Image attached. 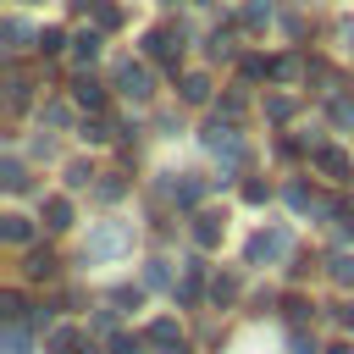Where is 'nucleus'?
Here are the masks:
<instances>
[{
  "label": "nucleus",
  "instance_id": "obj_1",
  "mask_svg": "<svg viewBox=\"0 0 354 354\" xmlns=\"http://www.w3.org/2000/svg\"><path fill=\"white\" fill-rule=\"evenodd\" d=\"M127 243H133V227H127V221H105L100 232H88L83 254H88V260H111V254H122Z\"/></svg>",
  "mask_w": 354,
  "mask_h": 354
},
{
  "label": "nucleus",
  "instance_id": "obj_2",
  "mask_svg": "<svg viewBox=\"0 0 354 354\" xmlns=\"http://www.w3.org/2000/svg\"><path fill=\"white\" fill-rule=\"evenodd\" d=\"M288 254H293V232H288V227L254 232V238H249V249H243V260H249V266H260V260H288Z\"/></svg>",
  "mask_w": 354,
  "mask_h": 354
},
{
  "label": "nucleus",
  "instance_id": "obj_3",
  "mask_svg": "<svg viewBox=\"0 0 354 354\" xmlns=\"http://www.w3.org/2000/svg\"><path fill=\"white\" fill-rule=\"evenodd\" d=\"M144 55H149V61H166V66L177 72V55H183V33H177V28H155V33H144Z\"/></svg>",
  "mask_w": 354,
  "mask_h": 354
},
{
  "label": "nucleus",
  "instance_id": "obj_4",
  "mask_svg": "<svg viewBox=\"0 0 354 354\" xmlns=\"http://www.w3.org/2000/svg\"><path fill=\"white\" fill-rule=\"evenodd\" d=\"M144 343H155L160 354H188V343H183V332H177V321H171V315L149 321V326H144Z\"/></svg>",
  "mask_w": 354,
  "mask_h": 354
},
{
  "label": "nucleus",
  "instance_id": "obj_5",
  "mask_svg": "<svg viewBox=\"0 0 354 354\" xmlns=\"http://www.w3.org/2000/svg\"><path fill=\"white\" fill-rule=\"evenodd\" d=\"M221 232H227V216H216V210H199V216H194V243H199V249H216Z\"/></svg>",
  "mask_w": 354,
  "mask_h": 354
},
{
  "label": "nucleus",
  "instance_id": "obj_6",
  "mask_svg": "<svg viewBox=\"0 0 354 354\" xmlns=\"http://www.w3.org/2000/svg\"><path fill=\"white\" fill-rule=\"evenodd\" d=\"M50 354H88V337L77 332V326H50V343H44Z\"/></svg>",
  "mask_w": 354,
  "mask_h": 354
},
{
  "label": "nucleus",
  "instance_id": "obj_7",
  "mask_svg": "<svg viewBox=\"0 0 354 354\" xmlns=\"http://www.w3.org/2000/svg\"><path fill=\"white\" fill-rule=\"evenodd\" d=\"M55 271H61V260H55L50 249H33V254L22 260V277H28V282H50Z\"/></svg>",
  "mask_w": 354,
  "mask_h": 354
},
{
  "label": "nucleus",
  "instance_id": "obj_8",
  "mask_svg": "<svg viewBox=\"0 0 354 354\" xmlns=\"http://www.w3.org/2000/svg\"><path fill=\"white\" fill-rule=\"evenodd\" d=\"M116 88H122V94H133V100H149V72L127 61V66L116 72Z\"/></svg>",
  "mask_w": 354,
  "mask_h": 354
},
{
  "label": "nucleus",
  "instance_id": "obj_9",
  "mask_svg": "<svg viewBox=\"0 0 354 354\" xmlns=\"http://www.w3.org/2000/svg\"><path fill=\"white\" fill-rule=\"evenodd\" d=\"M315 171H326V177H337V183H343V177L354 171V160H348L343 149H332V144H326V149H315Z\"/></svg>",
  "mask_w": 354,
  "mask_h": 354
},
{
  "label": "nucleus",
  "instance_id": "obj_10",
  "mask_svg": "<svg viewBox=\"0 0 354 354\" xmlns=\"http://www.w3.org/2000/svg\"><path fill=\"white\" fill-rule=\"evenodd\" d=\"M44 227H50V232H66V227H72V199L50 194V199H44Z\"/></svg>",
  "mask_w": 354,
  "mask_h": 354
},
{
  "label": "nucleus",
  "instance_id": "obj_11",
  "mask_svg": "<svg viewBox=\"0 0 354 354\" xmlns=\"http://www.w3.org/2000/svg\"><path fill=\"white\" fill-rule=\"evenodd\" d=\"M0 238H6L11 249L33 243V221H28V216H0Z\"/></svg>",
  "mask_w": 354,
  "mask_h": 354
},
{
  "label": "nucleus",
  "instance_id": "obj_12",
  "mask_svg": "<svg viewBox=\"0 0 354 354\" xmlns=\"http://www.w3.org/2000/svg\"><path fill=\"white\" fill-rule=\"evenodd\" d=\"M177 88H183V105H205V100H210V77H205V72H183Z\"/></svg>",
  "mask_w": 354,
  "mask_h": 354
},
{
  "label": "nucleus",
  "instance_id": "obj_13",
  "mask_svg": "<svg viewBox=\"0 0 354 354\" xmlns=\"http://www.w3.org/2000/svg\"><path fill=\"white\" fill-rule=\"evenodd\" d=\"M72 100H77L83 111H100V105H105V88H100L94 77H77V83H72Z\"/></svg>",
  "mask_w": 354,
  "mask_h": 354
},
{
  "label": "nucleus",
  "instance_id": "obj_14",
  "mask_svg": "<svg viewBox=\"0 0 354 354\" xmlns=\"http://www.w3.org/2000/svg\"><path fill=\"white\" fill-rule=\"evenodd\" d=\"M100 44H105V39H100V28H88V33H77V39H72V61H83V66H88V61L100 55Z\"/></svg>",
  "mask_w": 354,
  "mask_h": 354
},
{
  "label": "nucleus",
  "instance_id": "obj_15",
  "mask_svg": "<svg viewBox=\"0 0 354 354\" xmlns=\"http://www.w3.org/2000/svg\"><path fill=\"white\" fill-rule=\"evenodd\" d=\"M238 22H243V28H249V33H260V28H266V22H271V6H266V0H249V6H243V17H238Z\"/></svg>",
  "mask_w": 354,
  "mask_h": 354
},
{
  "label": "nucleus",
  "instance_id": "obj_16",
  "mask_svg": "<svg viewBox=\"0 0 354 354\" xmlns=\"http://www.w3.org/2000/svg\"><path fill=\"white\" fill-rule=\"evenodd\" d=\"M232 299H238V277L227 271V277H216V282H210V304H232Z\"/></svg>",
  "mask_w": 354,
  "mask_h": 354
},
{
  "label": "nucleus",
  "instance_id": "obj_17",
  "mask_svg": "<svg viewBox=\"0 0 354 354\" xmlns=\"http://www.w3.org/2000/svg\"><path fill=\"white\" fill-rule=\"evenodd\" d=\"M94 22H100V33L122 28V6H116V0H100V6H94Z\"/></svg>",
  "mask_w": 354,
  "mask_h": 354
},
{
  "label": "nucleus",
  "instance_id": "obj_18",
  "mask_svg": "<svg viewBox=\"0 0 354 354\" xmlns=\"http://www.w3.org/2000/svg\"><path fill=\"white\" fill-rule=\"evenodd\" d=\"M326 266H332V282L337 288H354V254H332Z\"/></svg>",
  "mask_w": 354,
  "mask_h": 354
},
{
  "label": "nucleus",
  "instance_id": "obj_19",
  "mask_svg": "<svg viewBox=\"0 0 354 354\" xmlns=\"http://www.w3.org/2000/svg\"><path fill=\"white\" fill-rule=\"evenodd\" d=\"M0 183H6L11 194H22V188H28V171H22V160H6V166H0Z\"/></svg>",
  "mask_w": 354,
  "mask_h": 354
},
{
  "label": "nucleus",
  "instance_id": "obj_20",
  "mask_svg": "<svg viewBox=\"0 0 354 354\" xmlns=\"http://www.w3.org/2000/svg\"><path fill=\"white\" fill-rule=\"evenodd\" d=\"M22 310H28V299H22V293H0V315H6V326H17V321H22Z\"/></svg>",
  "mask_w": 354,
  "mask_h": 354
},
{
  "label": "nucleus",
  "instance_id": "obj_21",
  "mask_svg": "<svg viewBox=\"0 0 354 354\" xmlns=\"http://www.w3.org/2000/svg\"><path fill=\"white\" fill-rule=\"evenodd\" d=\"M61 50H66V33L61 28H44L39 33V55H61Z\"/></svg>",
  "mask_w": 354,
  "mask_h": 354
},
{
  "label": "nucleus",
  "instance_id": "obj_22",
  "mask_svg": "<svg viewBox=\"0 0 354 354\" xmlns=\"http://www.w3.org/2000/svg\"><path fill=\"white\" fill-rule=\"evenodd\" d=\"M266 116H271V122H288V116H293V100H288V94H271V100H266Z\"/></svg>",
  "mask_w": 354,
  "mask_h": 354
},
{
  "label": "nucleus",
  "instance_id": "obj_23",
  "mask_svg": "<svg viewBox=\"0 0 354 354\" xmlns=\"http://www.w3.org/2000/svg\"><path fill=\"white\" fill-rule=\"evenodd\" d=\"M205 144H210V149H227V144H232V127H227V122H210V127H205Z\"/></svg>",
  "mask_w": 354,
  "mask_h": 354
},
{
  "label": "nucleus",
  "instance_id": "obj_24",
  "mask_svg": "<svg viewBox=\"0 0 354 354\" xmlns=\"http://www.w3.org/2000/svg\"><path fill=\"white\" fill-rule=\"evenodd\" d=\"M66 183H72V188H88V183H94V166H88V160H72V166H66Z\"/></svg>",
  "mask_w": 354,
  "mask_h": 354
},
{
  "label": "nucleus",
  "instance_id": "obj_25",
  "mask_svg": "<svg viewBox=\"0 0 354 354\" xmlns=\"http://www.w3.org/2000/svg\"><path fill=\"white\" fill-rule=\"evenodd\" d=\"M111 354H144V337H133V332H116V337H111Z\"/></svg>",
  "mask_w": 354,
  "mask_h": 354
},
{
  "label": "nucleus",
  "instance_id": "obj_26",
  "mask_svg": "<svg viewBox=\"0 0 354 354\" xmlns=\"http://www.w3.org/2000/svg\"><path fill=\"white\" fill-rule=\"evenodd\" d=\"M243 199H249V205H266V199H271V183L249 177V183H243Z\"/></svg>",
  "mask_w": 354,
  "mask_h": 354
},
{
  "label": "nucleus",
  "instance_id": "obj_27",
  "mask_svg": "<svg viewBox=\"0 0 354 354\" xmlns=\"http://www.w3.org/2000/svg\"><path fill=\"white\" fill-rule=\"evenodd\" d=\"M111 304H122V310H138V304H144V288H116V293H111Z\"/></svg>",
  "mask_w": 354,
  "mask_h": 354
},
{
  "label": "nucleus",
  "instance_id": "obj_28",
  "mask_svg": "<svg viewBox=\"0 0 354 354\" xmlns=\"http://www.w3.org/2000/svg\"><path fill=\"white\" fill-rule=\"evenodd\" d=\"M310 310H315L310 299H299V293L288 299V321H293V326H304V321H310Z\"/></svg>",
  "mask_w": 354,
  "mask_h": 354
},
{
  "label": "nucleus",
  "instance_id": "obj_29",
  "mask_svg": "<svg viewBox=\"0 0 354 354\" xmlns=\"http://www.w3.org/2000/svg\"><path fill=\"white\" fill-rule=\"evenodd\" d=\"M127 194V183L116 177V171H105V183H100V199H122Z\"/></svg>",
  "mask_w": 354,
  "mask_h": 354
},
{
  "label": "nucleus",
  "instance_id": "obj_30",
  "mask_svg": "<svg viewBox=\"0 0 354 354\" xmlns=\"http://www.w3.org/2000/svg\"><path fill=\"white\" fill-rule=\"evenodd\" d=\"M6 354H28V332L22 326H6Z\"/></svg>",
  "mask_w": 354,
  "mask_h": 354
},
{
  "label": "nucleus",
  "instance_id": "obj_31",
  "mask_svg": "<svg viewBox=\"0 0 354 354\" xmlns=\"http://www.w3.org/2000/svg\"><path fill=\"white\" fill-rule=\"evenodd\" d=\"M210 55H216V61H227V55H232V39H227V33H221V28H216V33H210Z\"/></svg>",
  "mask_w": 354,
  "mask_h": 354
},
{
  "label": "nucleus",
  "instance_id": "obj_32",
  "mask_svg": "<svg viewBox=\"0 0 354 354\" xmlns=\"http://www.w3.org/2000/svg\"><path fill=\"white\" fill-rule=\"evenodd\" d=\"M271 77H299V55H282V61H271Z\"/></svg>",
  "mask_w": 354,
  "mask_h": 354
},
{
  "label": "nucleus",
  "instance_id": "obj_33",
  "mask_svg": "<svg viewBox=\"0 0 354 354\" xmlns=\"http://www.w3.org/2000/svg\"><path fill=\"white\" fill-rule=\"evenodd\" d=\"M166 277H171V271H166V260H149V271H144V282H149V288H166Z\"/></svg>",
  "mask_w": 354,
  "mask_h": 354
},
{
  "label": "nucleus",
  "instance_id": "obj_34",
  "mask_svg": "<svg viewBox=\"0 0 354 354\" xmlns=\"http://www.w3.org/2000/svg\"><path fill=\"white\" fill-rule=\"evenodd\" d=\"M6 39H11V50H22V39H28V28H22L17 17H6Z\"/></svg>",
  "mask_w": 354,
  "mask_h": 354
},
{
  "label": "nucleus",
  "instance_id": "obj_35",
  "mask_svg": "<svg viewBox=\"0 0 354 354\" xmlns=\"http://www.w3.org/2000/svg\"><path fill=\"white\" fill-rule=\"evenodd\" d=\"M83 138H88V144H105L111 127H105V122H83Z\"/></svg>",
  "mask_w": 354,
  "mask_h": 354
},
{
  "label": "nucleus",
  "instance_id": "obj_36",
  "mask_svg": "<svg viewBox=\"0 0 354 354\" xmlns=\"http://www.w3.org/2000/svg\"><path fill=\"white\" fill-rule=\"evenodd\" d=\"M332 122L348 127V122H354V105H348V100H332Z\"/></svg>",
  "mask_w": 354,
  "mask_h": 354
},
{
  "label": "nucleus",
  "instance_id": "obj_37",
  "mask_svg": "<svg viewBox=\"0 0 354 354\" xmlns=\"http://www.w3.org/2000/svg\"><path fill=\"white\" fill-rule=\"evenodd\" d=\"M337 321H343V326L354 332V299H348V304H337Z\"/></svg>",
  "mask_w": 354,
  "mask_h": 354
},
{
  "label": "nucleus",
  "instance_id": "obj_38",
  "mask_svg": "<svg viewBox=\"0 0 354 354\" xmlns=\"http://www.w3.org/2000/svg\"><path fill=\"white\" fill-rule=\"evenodd\" d=\"M343 238H348V243H354V216H343Z\"/></svg>",
  "mask_w": 354,
  "mask_h": 354
},
{
  "label": "nucleus",
  "instance_id": "obj_39",
  "mask_svg": "<svg viewBox=\"0 0 354 354\" xmlns=\"http://www.w3.org/2000/svg\"><path fill=\"white\" fill-rule=\"evenodd\" d=\"M326 354H354V348H348V343H332V348H326Z\"/></svg>",
  "mask_w": 354,
  "mask_h": 354
},
{
  "label": "nucleus",
  "instance_id": "obj_40",
  "mask_svg": "<svg viewBox=\"0 0 354 354\" xmlns=\"http://www.w3.org/2000/svg\"><path fill=\"white\" fill-rule=\"evenodd\" d=\"M194 6H210V0H194Z\"/></svg>",
  "mask_w": 354,
  "mask_h": 354
},
{
  "label": "nucleus",
  "instance_id": "obj_41",
  "mask_svg": "<svg viewBox=\"0 0 354 354\" xmlns=\"http://www.w3.org/2000/svg\"><path fill=\"white\" fill-rule=\"evenodd\" d=\"M28 6H33V0H28Z\"/></svg>",
  "mask_w": 354,
  "mask_h": 354
}]
</instances>
